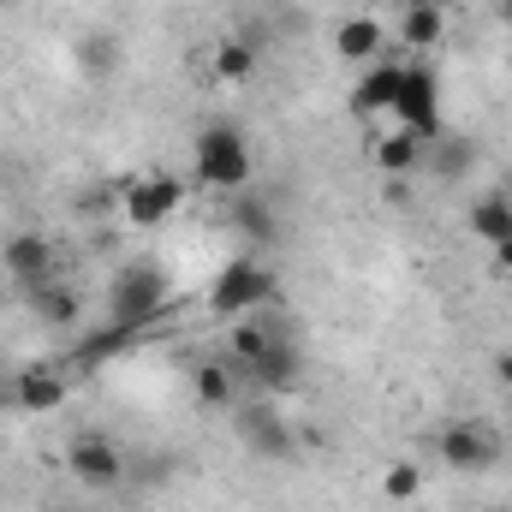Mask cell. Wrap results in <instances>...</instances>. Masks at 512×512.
<instances>
[{"instance_id": "26", "label": "cell", "mask_w": 512, "mask_h": 512, "mask_svg": "<svg viewBox=\"0 0 512 512\" xmlns=\"http://www.w3.org/2000/svg\"><path fill=\"white\" fill-rule=\"evenodd\" d=\"M489 251H495V268H501V274H512V239H501V245H489Z\"/></svg>"}, {"instance_id": "22", "label": "cell", "mask_w": 512, "mask_h": 512, "mask_svg": "<svg viewBox=\"0 0 512 512\" xmlns=\"http://www.w3.org/2000/svg\"><path fill=\"white\" fill-rule=\"evenodd\" d=\"M233 221H239V233H251L256 245L274 239V215H268V203H256V197H245V203L233 209Z\"/></svg>"}, {"instance_id": "9", "label": "cell", "mask_w": 512, "mask_h": 512, "mask_svg": "<svg viewBox=\"0 0 512 512\" xmlns=\"http://www.w3.org/2000/svg\"><path fill=\"white\" fill-rule=\"evenodd\" d=\"M399 84H405V66H399V60H370L364 78L352 84V108H358V114H393Z\"/></svg>"}, {"instance_id": "6", "label": "cell", "mask_w": 512, "mask_h": 512, "mask_svg": "<svg viewBox=\"0 0 512 512\" xmlns=\"http://www.w3.org/2000/svg\"><path fill=\"white\" fill-rule=\"evenodd\" d=\"M66 471L84 483V489H114L126 477V453L108 441V435H78L66 447Z\"/></svg>"}, {"instance_id": "1", "label": "cell", "mask_w": 512, "mask_h": 512, "mask_svg": "<svg viewBox=\"0 0 512 512\" xmlns=\"http://www.w3.org/2000/svg\"><path fill=\"white\" fill-rule=\"evenodd\" d=\"M167 298H173V286H167V274L161 268H149V262H126L114 280H108V322H120V328H149L161 310H167Z\"/></svg>"}, {"instance_id": "21", "label": "cell", "mask_w": 512, "mask_h": 512, "mask_svg": "<svg viewBox=\"0 0 512 512\" xmlns=\"http://www.w3.org/2000/svg\"><path fill=\"white\" fill-rule=\"evenodd\" d=\"M382 495L387 501H399V507L417 501V495H423V471H417L411 459H393V465L382 471Z\"/></svg>"}, {"instance_id": "18", "label": "cell", "mask_w": 512, "mask_h": 512, "mask_svg": "<svg viewBox=\"0 0 512 512\" xmlns=\"http://www.w3.org/2000/svg\"><path fill=\"white\" fill-rule=\"evenodd\" d=\"M36 316H42L48 328L78 322V292H72V286H36Z\"/></svg>"}, {"instance_id": "10", "label": "cell", "mask_w": 512, "mask_h": 512, "mask_svg": "<svg viewBox=\"0 0 512 512\" xmlns=\"http://www.w3.org/2000/svg\"><path fill=\"white\" fill-rule=\"evenodd\" d=\"M382 48H387L382 18H370V12L340 18V30H334V54H340L346 66H370V60H382Z\"/></svg>"}, {"instance_id": "25", "label": "cell", "mask_w": 512, "mask_h": 512, "mask_svg": "<svg viewBox=\"0 0 512 512\" xmlns=\"http://www.w3.org/2000/svg\"><path fill=\"white\" fill-rule=\"evenodd\" d=\"M495 382L512 387V346H507V352H495Z\"/></svg>"}, {"instance_id": "7", "label": "cell", "mask_w": 512, "mask_h": 512, "mask_svg": "<svg viewBox=\"0 0 512 512\" xmlns=\"http://www.w3.org/2000/svg\"><path fill=\"white\" fill-rule=\"evenodd\" d=\"M179 203H185V185L173 173H143L137 185H126V221L131 227H161V221L179 215Z\"/></svg>"}, {"instance_id": "17", "label": "cell", "mask_w": 512, "mask_h": 512, "mask_svg": "<svg viewBox=\"0 0 512 512\" xmlns=\"http://www.w3.org/2000/svg\"><path fill=\"white\" fill-rule=\"evenodd\" d=\"M245 435H251L262 453H274V459H280V453L292 447V429H286V423H280V417H274L268 405H256L251 417H245Z\"/></svg>"}, {"instance_id": "11", "label": "cell", "mask_w": 512, "mask_h": 512, "mask_svg": "<svg viewBox=\"0 0 512 512\" xmlns=\"http://www.w3.org/2000/svg\"><path fill=\"white\" fill-rule=\"evenodd\" d=\"M0 262H6V274L18 280V286H42L48 280V268H54V245L42 239V233H18V239H6V251H0Z\"/></svg>"}, {"instance_id": "2", "label": "cell", "mask_w": 512, "mask_h": 512, "mask_svg": "<svg viewBox=\"0 0 512 512\" xmlns=\"http://www.w3.org/2000/svg\"><path fill=\"white\" fill-rule=\"evenodd\" d=\"M197 173H203V185H215V191H245L251 173H256L251 137L239 126H209L197 137Z\"/></svg>"}, {"instance_id": "4", "label": "cell", "mask_w": 512, "mask_h": 512, "mask_svg": "<svg viewBox=\"0 0 512 512\" xmlns=\"http://www.w3.org/2000/svg\"><path fill=\"white\" fill-rule=\"evenodd\" d=\"M393 120L411 131V137H441V78L429 66H405V84H399V102H393Z\"/></svg>"}, {"instance_id": "15", "label": "cell", "mask_w": 512, "mask_h": 512, "mask_svg": "<svg viewBox=\"0 0 512 512\" xmlns=\"http://www.w3.org/2000/svg\"><path fill=\"white\" fill-rule=\"evenodd\" d=\"M251 376H256V387H262V393H286V387L298 382V352H292L286 340H274V346H268V352L251 364Z\"/></svg>"}, {"instance_id": "14", "label": "cell", "mask_w": 512, "mask_h": 512, "mask_svg": "<svg viewBox=\"0 0 512 512\" xmlns=\"http://www.w3.org/2000/svg\"><path fill=\"white\" fill-rule=\"evenodd\" d=\"M471 233H477L483 245H501V239H512V197H501V191L477 197V203H471Z\"/></svg>"}, {"instance_id": "27", "label": "cell", "mask_w": 512, "mask_h": 512, "mask_svg": "<svg viewBox=\"0 0 512 512\" xmlns=\"http://www.w3.org/2000/svg\"><path fill=\"white\" fill-rule=\"evenodd\" d=\"M0 6H18V0H0Z\"/></svg>"}, {"instance_id": "23", "label": "cell", "mask_w": 512, "mask_h": 512, "mask_svg": "<svg viewBox=\"0 0 512 512\" xmlns=\"http://www.w3.org/2000/svg\"><path fill=\"white\" fill-rule=\"evenodd\" d=\"M126 340H131V328H120V322H108L102 334H90V340H84V352H78V358H84V364H102V358H114V352H120Z\"/></svg>"}, {"instance_id": "13", "label": "cell", "mask_w": 512, "mask_h": 512, "mask_svg": "<svg viewBox=\"0 0 512 512\" xmlns=\"http://www.w3.org/2000/svg\"><path fill=\"white\" fill-rule=\"evenodd\" d=\"M209 72H215L221 84H251L256 78V42H245V36H221V42L209 48Z\"/></svg>"}, {"instance_id": "24", "label": "cell", "mask_w": 512, "mask_h": 512, "mask_svg": "<svg viewBox=\"0 0 512 512\" xmlns=\"http://www.w3.org/2000/svg\"><path fill=\"white\" fill-rule=\"evenodd\" d=\"M84 66H90V72H108V66H114V42H108V36L84 42Z\"/></svg>"}, {"instance_id": "30", "label": "cell", "mask_w": 512, "mask_h": 512, "mask_svg": "<svg viewBox=\"0 0 512 512\" xmlns=\"http://www.w3.org/2000/svg\"><path fill=\"white\" fill-rule=\"evenodd\" d=\"M483 512H495V507H483Z\"/></svg>"}, {"instance_id": "3", "label": "cell", "mask_w": 512, "mask_h": 512, "mask_svg": "<svg viewBox=\"0 0 512 512\" xmlns=\"http://www.w3.org/2000/svg\"><path fill=\"white\" fill-rule=\"evenodd\" d=\"M268 298H274V274H268L262 256H233V262L215 274V286H209V310L227 316V322L256 316V304H268Z\"/></svg>"}, {"instance_id": "8", "label": "cell", "mask_w": 512, "mask_h": 512, "mask_svg": "<svg viewBox=\"0 0 512 512\" xmlns=\"http://www.w3.org/2000/svg\"><path fill=\"white\" fill-rule=\"evenodd\" d=\"M6 399H12L18 411H30V417H48V411L66 405V376L48 370V364H30V370H18V376L6 382Z\"/></svg>"}, {"instance_id": "16", "label": "cell", "mask_w": 512, "mask_h": 512, "mask_svg": "<svg viewBox=\"0 0 512 512\" xmlns=\"http://www.w3.org/2000/svg\"><path fill=\"white\" fill-rule=\"evenodd\" d=\"M417 161H423V137H411L405 126H393L382 143H376V167H382V173H411Z\"/></svg>"}, {"instance_id": "28", "label": "cell", "mask_w": 512, "mask_h": 512, "mask_svg": "<svg viewBox=\"0 0 512 512\" xmlns=\"http://www.w3.org/2000/svg\"><path fill=\"white\" fill-rule=\"evenodd\" d=\"M429 6H447V0H429Z\"/></svg>"}, {"instance_id": "20", "label": "cell", "mask_w": 512, "mask_h": 512, "mask_svg": "<svg viewBox=\"0 0 512 512\" xmlns=\"http://www.w3.org/2000/svg\"><path fill=\"white\" fill-rule=\"evenodd\" d=\"M268 346H274V334H268L256 316H239V322H233V358H239L245 370H251V364L262 358V352H268Z\"/></svg>"}, {"instance_id": "19", "label": "cell", "mask_w": 512, "mask_h": 512, "mask_svg": "<svg viewBox=\"0 0 512 512\" xmlns=\"http://www.w3.org/2000/svg\"><path fill=\"white\" fill-rule=\"evenodd\" d=\"M191 387H197V399H203V405H215V411H227V405H233V393H239V387H233V370H227V364H203Z\"/></svg>"}, {"instance_id": "12", "label": "cell", "mask_w": 512, "mask_h": 512, "mask_svg": "<svg viewBox=\"0 0 512 512\" xmlns=\"http://www.w3.org/2000/svg\"><path fill=\"white\" fill-rule=\"evenodd\" d=\"M399 42H405L411 54H429V48H441V42H447V6L411 0V6L399 12Z\"/></svg>"}, {"instance_id": "29", "label": "cell", "mask_w": 512, "mask_h": 512, "mask_svg": "<svg viewBox=\"0 0 512 512\" xmlns=\"http://www.w3.org/2000/svg\"><path fill=\"white\" fill-rule=\"evenodd\" d=\"M507 12H512V0H507Z\"/></svg>"}, {"instance_id": "5", "label": "cell", "mask_w": 512, "mask_h": 512, "mask_svg": "<svg viewBox=\"0 0 512 512\" xmlns=\"http://www.w3.org/2000/svg\"><path fill=\"white\" fill-rule=\"evenodd\" d=\"M435 453H441V465H447V471H465V477H477V471H495V459H501V441H495L483 423H447V429L435 435Z\"/></svg>"}]
</instances>
